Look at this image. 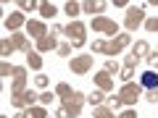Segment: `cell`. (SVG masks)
Here are the masks:
<instances>
[{
	"label": "cell",
	"instance_id": "1",
	"mask_svg": "<svg viewBox=\"0 0 158 118\" xmlns=\"http://www.w3.org/2000/svg\"><path fill=\"white\" fill-rule=\"evenodd\" d=\"M129 45V34H118L113 37L111 42H103V39H95L92 42V53H106V55H118V53L124 50Z\"/></svg>",
	"mask_w": 158,
	"mask_h": 118
},
{
	"label": "cell",
	"instance_id": "2",
	"mask_svg": "<svg viewBox=\"0 0 158 118\" xmlns=\"http://www.w3.org/2000/svg\"><path fill=\"white\" fill-rule=\"evenodd\" d=\"M140 97H142V87L129 81V84L121 87V92H118L116 97H111V102H113L116 108H121V105H132V102H137Z\"/></svg>",
	"mask_w": 158,
	"mask_h": 118
},
{
	"label": "cell",
	"instance_id": "3",
	"mask_svg": "<svg viewBox=\"0 0 158 118\" xmlns=\"http://www.w3.org/2000/svg\"><path fill=\"white\" fill-rule=\"evenodd\" d=\"M87 97L82 95V92H74V97L69 102H63V108L58 110V118H77L79 113H82V105H85Z\"/></svg>",
	"mask_w": 158,
	"mask_h": 118
},
{
	"label": "cell",
	"instance_id": "4",
	"mask_svg": "<svg viewBox=\"0 0 158 118\" xmlns=\"http://www.w3.org/2000/svg\"><path fill=\"white\" fill-rule=\"evenodd\" d=\"M66 34H69V39H71L74 47H82V45H85V24H82V21H71L66 26Z\"/></svg>",
	"mask_w": 158,
	"mask_h": 118
},
{
	"label": "cell",
	"instance_id": "5",
	"mask_svg": "<svg viewBox=\"0 0 158 118\" xmlns=\"http://www.w3.org/2000/svg\"><path fill=\"white\" fill-rule=\"evenodd\" d=\"M92 29L100 32V34H113V37L118 34L116 21H111V18H106V16H95V18H92Z\"/></svg>",
	"mask_w": 158,
	"mask_h": 118
},
{
	"label": "cell",
	"instance_id": "6",
	"mask_svg": "<svg viewBox=\"0 0 158 118\" xmlns=\"http://www.w3.org/2000/svg\"><path fill=\"white\" fill-rule=\"evenodd\" d=\"M34 100H40V95H34V92H11V102L16 108H34Z\"/></svg>",
	"mask_w": 158,
	"mask_h": 118
},
{
	"label": "cell",
	"instance_id": "7",
	"mask_svg": "<svg viewBox=\"0 0 158 118\" xmlns=\"http://www.w3.org/2000/svg\"><path fill=\"white\" fill-rule=\"evenodd\" d=\"M142 21H145V11H142V8H129V11H127V18H124V26L127 29H129V32H132V29H137V26H140V24Z\"/></svg>",
	"mask_w": 158,
	"mask_h": 118
},
{
	"label": "cell",
	"instance_id": "8",
	"mask_svg": "<svg viewBox=\"0 0 158 118\" xmlns=\"http://www.w3.org/2000/svg\"><path fill=\"white\" fill-rule=\"evenodd\" d=\"M69 68H71L74 73H87L92 68V55H79V58H74L71 63H69Z\"/></svg>",
	"mask_w": 158,
	"mask_h": 118
},
{
	"label": "cell",
	"instance_id": "9",
	"mask_svg": "<svg viewBox=\"0 0 158 118\" xmlns=\"http://www.w3.org/2000/svg\"><path fill=\"white\" fill-rule=\"evenodd\" d=\"M95 87H98V89H103V92H111V89H113V79H111V73H108V71L95 73Z\"/></svg>",
	"mask_w": 158,
	"mask_h": 118
},
{
	"label": "cell",
	"instance_id": "10",
	"mask_svg": "<svg viewBox=\"0 0 158 118\" xmlns=\"http://www.w3.org/2000/svg\"><path fill=\"white\" fill-rule=\"evenodd\" d=\"M140 87H142V89H158V73L153 71V68L140 76Z\"/></svg>",
	"mask_w": 158,
	"mask_h": 118
},
{
	"label": "cell",
	"instance_id": "11",
	"mask_svg": "<svg viewBox=\"0 0 158 118\" xmlns=\"http://www.w3.org/2000/svg\"><path fill=\"white\" fill-rule=\"evenodd\" d=\"M56 47H58L56 34H45L42 39H37V50L40 53H50V50H56Z\"/></svg>",
	"mask_w": 158,
	"mask_h": 118
},
{
	"label": "cell",
	"instance_id": "12",
	"mask_svg": "<svg viewBox=\"0 0 158 118\" xmlns=\"http://www.w3.org/2000/svg\"><path fill=\"white\" fill-rule=\"evenodd\" d=\"M135 63H137L135 55H127V63H124V68H121V81H124V84H129L132 76H135Z\"/></svg>",
	"mask_w": 158,
	"mask_h": 118
},
{
	"label": "cell",
	"instance_id": "13",
	"mask_svg": "<svg viewBox=\"0 0 158 118\" xmlns=\"http://www.w3.org/2000/svg\"><path fill=\"white\" fill-rule=\"evenodd\" d=\"M24 84H27V71L21 66L13 68V89L11 92H24Z\"/></svg>",
	"mask_w": 158,
	"mask_h": 118
},
{
	"label": "cell",
	"instance_id": "14",
	"mask_svg": "<svg viewBox=\"0 0 158 118\" xmlns=\"http://www.w3.org/2000/svg\"><path fill=\"white\" fill-rule=\"evenodd\" d=\"M27 32L32 34V37L42 39V37L48 34V29H45V24H42V21H27Z\"/></svg>",
	"mask_w": 158,
	"mask_h": 118
},
{
	"label": "cell",
	"instance_id": "15",
	"mask_svg": "<svg viewBox=\"0 0 158 118\" xmlns=\"http://www.w3.org/2000/svg\"><path fill=\"white\" fill-rule=\"evenodd\" d=\"M82 11H87V13H103V11H106V3H103V0H87V3H82Z\"/></svg>",
	"mask_w": 158,
	"mask_h": 118
},
{
	"label": "cell",
	"instance_id": "16",
	"mask_svg": "<svg viewBox=\"0 0 158 118\" xmlns=\"http://www.w3.org/2000/svg\"><path fill=\"white\" fill-rule=\"evenodd\" d=\"M24 24V13H11V16L6 18V29L8 32H13V29H19Z\"/></svg>",
	"mask_w": 158,
	"mask_h": 118
},
{
	"label": "cell",
	"instance_id": "17",
	"mask_svg": "<svg viewBox=\"0 0 158 118\" xmlns=\"http://www.w3.org/2000/svg\"><path fill=\"white\" fill-rule=\"evenodd\" d=\"M148 53H150V45H148L145 39H140V42H137V45H135V47H132V55H135V58H137V61H140V58H145V55H148Z\"/></svg>",
	"mask_w": 158,
	"mask_h": 118
},
{
	"label": "cell",
	"instance_id": "18",
	"mask_svg": "<svg viewBox=\"0 0 158 118\" xmlns=\"http://www.w3.org/2000/svg\"><path fill=\"white\" fill-rule=\"evenodd\" d=\"M74 92H77V89H71L69 84H58V87H56V95L61 97L63 102H69V100H71V97H74Z\"/></svg>",
	"mask_w": 158,
	"mask_h": 118
},
{
	"label": "cell",
	"instance_id": "19",
	"mask_svg": "<svg viewBox=\"0 0 158 118\" xmlns=\"http://www.w3.org/2000/svg\"><path fill=\"white\" fill-rule=\"evenodd\" d=\"M13 45H16L19 50H24L27 55L32 53V47H29V42H27V37H24V34H13Z\"/></svg>",
	"mask_w": 158,
	"mask_h": 118
},
{
	"label": "cell",
	"instance_id": "20",
	"mask_svg": "<svg viewBox=\"0 0 158 118\" xmlns=\"http://www.w3.org/2000/svg\"><path fill=\"white\" fill-rule=\"evenodd\" d=\"M40 13H42V18H53L56 16V6H53V3H40Z\"/></svg>",
	"mask_w": 158,
	"mask_h": 118
},
{
	"label": "cell",
	"instance_id": "21",
	"mask_svg": "<svg viewBox=\"0 0 158 118\" xmlns=\"http://www.w3.org/2000/svg\"><path fill=\"white\" fill-rule=\"evenodd\" d=\"M87 100H90V102H92L95 108H100L103 102H106V92H103V89H95V92H92L90 97H87Z\"/></svg>",
	"mask_w": 158,
	"mask_h": 118
},
{
	"label": "cell",
	"instance_id": "22",
	"mask_svg": "<svg viewBox=\"0 0 158 118\" xmlns=\"http://www.w3.org/2000/svg\"><path fill=\"white\" fill-rule=\"evenodd\" d=\"M92 118H116V116H113V110H111V108L100 105V108H95V116H92Z\"/></svg>",
	"mask_w": 158,
	"mask_h": 118
},
{
	"label": "cell",
	"instance_id": "23",
	"mask_svg": "<svg viewBox=\"0 0 158 118\" xmlns=\"http://www.w3.org/2000/svg\"><path fill=\"white\" fill-rule=\"evenodd\" d=\"M27 63H29L32 68H42V58H40L37 53H29V55H27Z\"/></svg>",
	"mask_w": 158,
	"mask_h": 118
},
{
	"label": "cell",
	"instance_id": "24",
	"mask_svg": "<svg viewBox=\"0 0 158 118\" xmlns=\"http://www.w3.org/2000/svg\"><path fill=\"white\" fill-rule=\"evenodd\" d=\"M79 11H82V6H79V3H74V0H69V3H66V13H69V16H77V13Z\"/></svg>",
	"mask_w": 158,
	"mask_h": 118
},
{
	"label": "cell",
	"instance_id": "25",
	"mask_svg": "<svg viewBox=\"0 0 158 118\" xmlns=\"http://www.w3.org/2000/svg\"><path fill=\"white\" fill-rule=\"evenodd\" d=\"M13 39H3V42H0V53H3V55H11V50H13Z\"/></svg>",
	"mask_w": 158,
	"mask_h": 118
},
{
	"label": "cell",
	"instance_id": "26",
	"mask_svg": "<svg viewBox=\"0 0 158 118\" xmlns=\"http://www.w3.org/2000/svg\"><path fill=\"white\" fill-rule=\"evenodd\" d=\"M27 116L29 118H48V113H45V108H29Z\"/></svg>",
	"mask_w": 158,
	"mask_h": 118
},
{
	"label": "cell",
	"instance_id": "27",
	"mask_svg": "<svg viewBox=\"0 0 158 118\" xmlns=\"http://www.w3.org/2000/svg\"><path fill=\"white\" fill-rule=\"evenodd\" d=\"M19 8H21V11H34V8H40V3H34V0H21Z\"/></svg>",
	"mask_w": 158,
	"mask_h": 118
},
{
	"label": "cell",
	"instance_id": "28",
	"mask_svg": "<svg viewBox=\"0 0 158 118\" xmlns=\"http://www.w3.org/2000/svg\"><path fill=\"white\" fill-rule=\"evenodd\" d=\"M145 100L148 102H158V89H148L145 92Z\"/></svg>",
	"mask_w": 158,
	"mask_h": 118
},
{
	"label": "cell",
	"instance_id": "29",
	"mask_svg": "<svg viewBox=\"0 0 158 118\" xmlns=\"http://www.w3.org/2000/svg\"><path fill=\"white\" fill-rule=\"evenodd\" d=\"M145 26H148V32H158V18H148Z\"/></svg>",
	"mask_w": 158,
	"mask_h": 118
},
{
	"label": "cell",
	"instance_id": "30",
	"mask_svg": "<svg viewBox=\"0 0 158 118\" xmlns=\"http://www.w3.org/2000/svg\"><path fill=\"white\" fill-rule=\"evenodd\" d=\"M40 102H42V105L53 102V92H42V95H40Z\"/></svg>",
	"mask_w": 158,
	"mask_h": 118
},
{
	"label": "cell",
	"instance_id": "31",
	"mask_svg": "<svg viewBox=\"0 0 158 118\" xmlns=\"http://www.w3.org/2000/svg\"><path fill=\"white\" fill-rule=\"evenodd\" d=\"M58 55H71V45H58Z\"/></svg>",
	"mask_w": 158,
	"mask_h": 118
},
{
	"label": "cell",
	"instance_id": "32",
	"mask_svg": "<svg viewBox=\"0 0 158 118\" xmlns=\"http://www.w3.org/2000/svg\"><path fill=\"white\" fill-rule=\"evenodd\" d=\"M106 71H108V73H116V71H118L116 61H108V63H106Z\"/></svg>",
	"mask_w": 158,
	"mask_h": 118
},
{
	"label": "cell",
	"instance_id": "33",
	"mask_svg": "<svg viewBox=\"0 0 158 118\" xmlns=\"http://www.w3.org/2000/svg\"><path fill=\"white\" fill-rule=\"evenodd\" d=\"M0 73H3V76H11V73H13V68L8 66V63H3V66H0Z\"/></svg>",
	"mask_w": 158,
	"mask_h": 118
},
{
	"label": "cell",
	"instance_id": "34",
	"mask_svg": "<svg viewBox=\"0 0 158 118\" xmlns=\"http://www.w3.org/2000/svg\"><path fill=\"white\" fill-rule=\"evenodd\" d=\"M34 84H37V87H48V76H37V79H34Z\"/></svg>",
	"mask_w": 158,
	"mask_h": 118
},
{
	"label": "cell",
	"instance_id": "35",
	"mask_svg": "<svg viewBox=\"0 0 158 118\" xmlns=\"http://www.w3.org/2000/svg\"><path fill=\"white\" fill-rule=\"evenodd\" d=\"M118 118H137V113H135V110H124Z\"/></svg>",
	"mask_w": 158,
	"mask_h": 118
},
{
	"label": "cell",
	"instance_id": "36",
	"mask_svg": "<svg viewBox=\"0 0 158 118\" xmlns=\"http://www.w3.org/2000/svg\"><path fill=\"white\" fill-rule=\"evenodd\" d=\"M13 118H29V116H27V113H16V116H13Z\"/></svg>",
	"mask_w": 158,
	"mask_h": 118
},
{
	"label": "cell",
	"instance_id": "37",
	"mask_svg": "<svg viewBox=\"0 0 158 118\" xmlns=\"http://www.w3.org/2000/svg\"><path fill=\"white\" fill-rule=\"evenodd\" d=\"M0 118H6V116H0Z\"/></svg>",
	"mask_w": 158,
	"mask_h": 118
},
{
	"label": "cell",
	"instance_id": "38",
	"mask_svg": "<svg viewBox=\"0 0 158 118\" xmlns=\"http://www.w3.org/2000/svg\"><path fill=\"white\" fill-rule=\"evenodd\" d=\"M156 68H158V63H156Z\"/></svg>",
	"mask_w": 158,
	"mask_h": 118
}]
</instances>
